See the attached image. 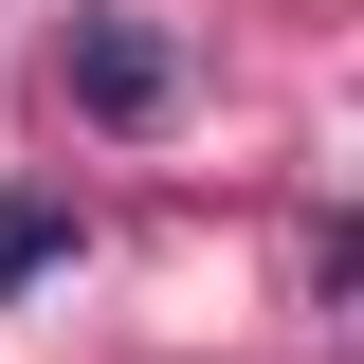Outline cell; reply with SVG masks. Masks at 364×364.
<instances>
[{"instance_id": "cell-1", "label": "cell", "mask_w": 364, "mask_h": 364, "mask_svg": "<svg viewBox=\"0 0 364 364\" xmlns=\"http://www.w3.org/2000/svg\"><path fill=\"white\" fill-rule=\"evenodd\" d=\"M164 91H182L164 18H128V0H91V18H73V55H55V109H91V128H164Z\"/></svg>"}, {"instance_id": "cell-2", "label": "cell", "mask_w": 364, "mask_h": 364, "mask_svg": "<svg viewBox=\"0 0 364 364\" xmlns=\"http://www.w3.org/2000/svg\"><path fill=\"white\" fill-rule=\"evenodd\" d=\"M55 255H73V200H55V182H0V291L55 273Z\"/></svg>"}]
</instances>
